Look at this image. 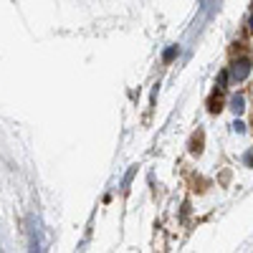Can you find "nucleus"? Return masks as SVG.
<instances>
[{
  "label": "nucleus",
  "instance_id": "7ed1b4c3",
  "mask_svg": "<svg viewBox=\"0 0 253 253\" xmlns=\"http://www.w3.org/2000/svg\"><path fill=\"white\" fill-rule=\"evenodd\" d=\"M248 162H251V165H253V152H251V155H248Z\"/></svg>",
  "mask_w": 253,
  "mask_h": 253
},
{
  "label": "nucleus",
  "instance_id": "20e7f679",
  "mask_svg": "<svg viewBox=\"0 0 253 253\" xmlns=\"http://www.w3.org/2000/svg\"><path fill=\"white\" fill-rule=\"evenodd\" d=\"M251 26H253V18H251Z\"/></svg>",
  "mask_w": 253,
  "mask_h": 253
},
{
  "label": "nucleus",
  "instance_id": "f03ea898",
  "mask_svg": "<svg viewBox=\"0 0 253 253\" xmlns=\"http://www.w3.org/2000/svg\"><path fill=\"white\" fill-rule=\"evenodd\" d=\"M233 112H236V114L243 112V96H233Z\"/></svg>",
  "mask_w": 253,
  "mask_h": 253
},
{
  "label": "nucleus",
  "instance_id": "f257e3e1",
  "mask_svg": "<svg viewBox=\"0 0 253 253\" xmlns=\"http://www.w3.org/2000/svg\"><path fill=\"white\" fill-rule=\"evenodd\" d=\"M248 74H251V58H238V61H233V66H230V76H233L236 81H243Z\"/></svg>",
  "mask_w": 253,
  "mask_h": 253
}]
</instances>
